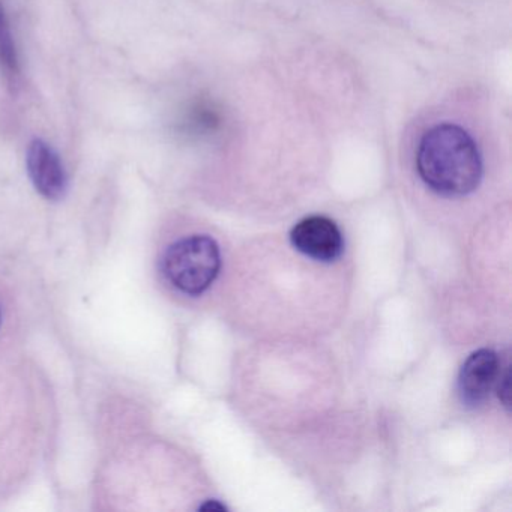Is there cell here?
Wrapping results in <instances>:
<instances>
[{"instance_id":"cell-1","label":"cell","mask_w":512,"mask_h":512,"mask_svg":"<svg viewBox=\"0 0 512 512\" xmlns=\"http://www.w3.org/2000/svg\"><path fill=\"white\" fill-rule=\"evenodd\" d=\"M416 167L424 184L445 197H461L476 190L482 160L475 140L458 125L431 128L419 142Z\"/></svg>"},{"instance_id":"cell-2","label":"cell","mask_w":512,"mask_h":512,"mask_svg":"<svg viewBox=\"0 0 512 512\" xmlns=\"http://www.w3.org/2000/svg\"><path fill=\"white\" fill-rule=\"evenodd\" d=\"M220 269V247L206 235L181 239L170 245L164 254V275L176 289L187 295L206 292L217 280Z\"/></svg>"},{"instance_id":"cell-3","label":"cell","mask_w":512,"mask_h":512,"mask_svg":"<svg viewBox=\"0 0 512 512\" xmlns=\"http://www.w3.org/2000/svg\"><path fill=\"white\" fill-rule=\"evenodd\" d=\"M290 241L299 253L319 262H334L343 254V233L334 221L320 215L299 221L292 232Z\"/></svg>"},{"instance_id":"cell-4","label":"cell","mask_w":512,"mask_h":512,"mask_svg":"<svg viewBox=\"0 0 512 512\" xmlns=\"http://www.w3.org/2000/svg\"><path fill=\"white\" fill-rule=\"evenodd\" d=\"M29 178L41 196L61 200L67 194L68 178L56 149L43 139H34L26 154Z\"/></svg>"},{"instance_id":"cell-5","label":"cell","mask_w":512,"mask_h":512,"mask_svg":"<svg viewBox=\"0 0 512 512\" xmlns=\"http://www.w3.org/2000/svg\"><path fill=\"white\" fill-rule=\"evenodd\" d=\"M499 374V356L490 349L473 352L458 376V395L467 407H478L487 400Z\"/></svg>"},{"instance_id":"cell-6","label":"cell","mask_w":512,"mask_h":512,"mask_svg":"<svg viewBox=\"0 0 512 512\" xmlns=\"http://www.w3.org/2000/svg\"><path fill=\"white\" fill-rule=\"evenodd\" d=\"M0 64L4 65L11 73L19 71L16 41H14L13 32H11L10 23H8L2 5H0Z\"/></svg>"},{"instance_id":"cell-7","label":"cell","mask_w":512,"mask_h":512,"mask_svg":"<svg viewBox=\"0 0 512 512\" xmlns=\"http://www.w3.org/2000/svg\"><path fill=\"white\" fill-rule=\"evenodd\" d=\"M499 398L502 400L503 406L508 409L509 407V370L506 367L505 374L503 377L500 376V385H499Z\"/></svg>"},{"instance_id":"cell-8","label":"cell","mask_w":512,"mask_h":512,"mask_svg":"<svg viewBox=\"0 0 512 512\" xmlns=\"http://www.w3.org/2000/svg\"><path fill=\"white\" fill-rule=\"evenodd\" d=\"M200 511H226V506L221 505L218 500H208L200 506Z\"/></svg>"}]
</instances>
